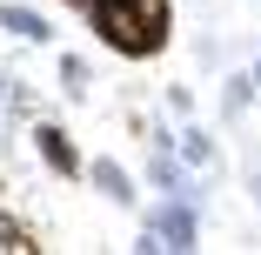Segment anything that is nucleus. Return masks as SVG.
<instances>
[{"label": "nucleus", "mask_w": 261, "mask_h": 255, "mask_svg": "<svg viewBox=\"0 0 261 255\" xmlns=\"http://www.w3.org/2000/svg\"><path fill=\"white\" fill-rule=\"evenodd\" d=\"M87 14H94V34L134 61L168 40V0H94Z\"/></svg>", "instance_id": "nucleus-1"}, {"label": "nucleus", "mask_w": 261, "mask_h": 255, "mask_svg": "<svg viewBox=\"0 0 261 255\" xmlns=\"http://www.w3.org/2000/svg\"><path fill=\"white\" fill-rule=\"evenodd\" d=\"M194 242H201V215H194V201L161 195V208H154L147 228H141V248H194Z\"/></svg>", "instance_id": "nucleus-2"}, {"label": "nucleus", "mask_w": 261, "mask_h": 255, "mask_svg": "<svg viewBox=\"0 0 261 255\" xmlns=\"http://www.w3.org/2000/svg\"><path fill=\"white\" fill-rule=\"evenodd\" d=\"M174 148H181V168H194V175H207V168H221V155H215V141H207L201 128H181V134H174Z\"/></svg>", "instance_id": "nucleus-3"}, {"label": "nucleus", "mask_w": 261, "mask_h": 255, "mask_svg": "<svg viewBox=\"0 0 261 255\" xmlns=\"http://www.w3.org/2000/svg\"><path fill=\"white\" fill-rule=\"evenodd\" d=\"M87 181L114 201V208H134V181H127V168H114V161H94L87 168Z\"/></svg>", "instance_id": "nucleus-4"}, {"label": "nucleus", "mask_w": 261, "mask_h": 255, "mask_svg": "<svg viewBox=\"0 0 261 255\" xmlns=\"http://www.w3.org/2000/svg\"><path fill=\"white\" fill-rule=\"evenodd\" d=\"M0 27L20 34V40H34V47H40V40H54V27H47L34 7H20V0H7V7H0Z\"/></svg>", "instance_id": "nucleus-5"}, {"label": "nucleus", "mask_w": 261, "mask_h": 255, "mask_svg": "<svg viewBox=\"0 0 261 255\" xmlns=\"http://www.w3.org/2000/svg\"><path fill=\"white\" fill-rule=\"evenodd\" d=\"M40 161L61 168V175H81V155H74V141H67L61 128H40Z\"/></svg>", "instance_id": "nucleus-6"}, {"label": "nucleus", "mask_w": 261, "mask_h": 255, "mask_svg": "<svg viewBox=\"0 0 261 255\" xmlns=\"http://www.w3.org/2000/svg\"><path fill=\"white\" fill-rule=\"evenodd\" d=\"M248 101H254V81H248V74H234V81H228V94H221V114H228V121H241V114H248Z\"/></svg>", "instance_id": "nucleus-7"}, {"label": "nucleus", "mask_w": 261, "mask_h": 255, "mask_svg": "<svg viewBox=\"0 0 261 255\" xmlns=\"http://www.w3.org/2000/svg\"><path fill=\"white\" fill-rule=\"evenodd\" d=\"M61 87H67V94H87V61H81V54L61 61Z\"/></svg>", "instance_id": "nucleus-8"}, {"label": "nucleus", "mask_w": 261, "mask_h": 255, "mask_svg": "<svg viewBox=\"0 0 261 255\" xmlns=\"http://www.w3.org/2000/svg\"><path fill=\"white\" fill-rule=\"evenodd\" d=\"M248 188H254V208H261V168H254V175H248Z\"/></svg>", "instance_id": "nucleus-9"}, {"label": "nucleus", "mask_w": 261, "mask_h": 255, "mask_svg": "<svg viewBox=\"0 0 261 255\" xmlns=\"http://www.w3.org/2000/svg\"><path fill=\"white\" fill-rule=\"evenodd\" d=\"M248 81H254V87H261V61H254V67H248Z\"/></svg>", "instance_id": "nucleus-10"}, {"label": "nucleus", "mask_w": 261, "mask_h": 255, "mask_svg": "<svg viewBox=\"0 0 261 255\" xmlns=\"http://www.w3.org/2000/svg\"><path fill=\"white\" fill-rule=\"evenodd\" d=\"M67 7H94V0H67Z\"/></svg>", "instance_id": "nucleus-11"}]
</instances>
